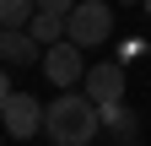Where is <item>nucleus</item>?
Here are the masks:
<instances>
[{
  "label": "nucleus",
  "instance_id": "obj_1",
  "mask_svg": "<svg viewBox=\"0 0 151 146\" xmlns=\"http://www.w3.org/2000/svg\"><path fill=\"white\" fill-rule=\"evenodd\" d=\"M97 130H103V108L86 92H60L49 103V114H43V135L54 146H86Z\"/></svg>",
  "mask_w": 151,
  "mask_h": 146
},
{
  "label": "nucleus",
  "instance_id": "obj_2",
  "mask_svg": "<svg viewBox=\"0 0 151 146\" xmlns=\"http://www.w3.org/2000/svg\"><path fill=\"white\" fill-rule=\"evenodd\" d=\"M65 38L76 49H97L113 38V6L108 0H76V11L65 16Z\"/></svg>",
  "mask_w": 151,
  "mask_h": 146
},
{
  "label": "nucleus",
  "instance_id": "obj_3",
  "mask_svg": "<svg viewBox=\"0 0 151 146\" xmlns=\"http://www.w3.org/2000/svg\"><path fill=\"white\" fill-rule=\"evenodd\" d=\"M43 114H49V108L38 103V98H27V92H11L6 103H0L6 135H16V141H32V135H43Z\"/></svg>",
  "mask_w": 151,
  "mask_h": 146
},
{
  "label": "nucleus",
  "instance_id": "obj_4",
  "mask_svg": "<svg viewBox=\"0 0 151 146\" xmlns=\"http://www.w3.org/2000/svg\"><path fill=\"white\" fill-rule=\"evenodd\" d=\"M43 76L54 87H76V81H86V60H81V49H76L70 38L65 43H49L43 49Z\"/></svg>",
  "mask_w": 151,
  "mask_h": 146
},
{
  "label": "nucleus",
  "instance_id": "obj_5",
  "mask_svg": "<svg viewBox=\"0 0 151 146\" xmlns=\"http://www.w3.org/2000/svg\"><path fill=\"white\" fill-rule=\"evenodd\" d=\"M86 98L108 108V103H124V65L119 60H103V65H86Z\"/></svg>",
  "mask_w": 151,
  "mask_h": 146
},
{
  "label": "nucleus",
  "instance_id": "obj_6",
  "mask_svg": "<svg viewBox=\"0 0 151 146\" xmlns=\"http://www.w3.org/2000/svg\"><path fill=\"white\" fill-rule=\"evenodd\" d=\"M0 60L6 65H32V60H43V49H38V38L27 27H6L0 33Z\"/></svg>",
  "mask_w": 151,
  "mask_h": 146
},
{
  "label": "nucleus",
  "instance_id": "obj_7",
  "mask_svg": "<svg viewBox=\"0 0 151 146\" xmlns=\"http://www.w3.org/2000/svg\"><path fill=\"white\" fill-rule=\"evenodd\" d=\"M103 130H108L113 141H135V130H140V119L129 114L124 103H108V108H103Z\"/></svg>",
  "mask_w": 151,
  "mask_h": 146
},
{
  "label": "nucleus",
  "instance_id": "obj_8",
  "mask_svg": "<svg viewBox=\"0 0 151 146\" xmlns=\"http://www.w3.org/2000/svg\"><path fill=\"white\" fill-rule=\"evenodd\" d=\"M27 33H32L38 43H60V33H65V16H60V11H38L32 22H27Z\"/></svg>",
  "mask_w": 151,
  "mask_h": 146
},
{
  "label": "nucleus",
  "instance_id": "obj_9",
  "mask_svg": "<svg viewBox=\"0 0 151 146\" xmlns=\"http://www.w3.org/2000/svg\"><path fill=\"white\" fill-rule=\"evenodd\" d=\"M38 16V0H0V27H27Z\"/></svg>",
  "mask_w": 151,
  "mask_h": 146
},
{
  "label": "nucleus",
  "instance_id": "obj_10",
  "mask_svg": "<svg viewBox=\"0 0 151 146\" xmlns=\"http://www.w3.org/2000/svg\"><path fill=\"white\" fill-rule=\"evenodd\" d=\"M38 11H60V16H70V11H76V0H38Z\"/></svg>",
  "mask_w": 151,
  "mask_h": 146
},
{
  "label": "nucleus",
  "instance_id": "obj_11",
  "mask_svg": "<svg viewBox=\"0 0 151 146\" xmlns=\"http://www.w3.org/2000/svg\"><path fill=\"white\" fill-rule=\"evenodd\" d=\"M6 98H11V76L0 70V103H6Z\"/></svg>",
  "mask_w": 151,
  "mask_h": 146
},
{
  "label": "nucleus",
  "instance_id": "obj_12",
  "mask_svg": "<svg viewBox=\"0 0 151 146\" xmlns=\"http://www.w3.org/2000/svg\"><path fill=\"white\" fill-rule=\"evenodd\" d=\"M119 6H146V0H119Z\"/></svg>",
  "mask_w": 151,
  "mask_h": 146
},
{
  "label": "nucleus",
  "instance_id": "obj_13",
  "mask_svg": "<svg viewBox=\"0 0 151 146\" xmlns=\"http://www.w3.org/2000/svg\"><path fill=\"white\" fill-rule=\"evenodd\" d=\"M146 16H151V0H146Z\"/></svg>",
  "mask_w": 151,
  "mask_h": 146
},
{
  "label": "nucleus",
  "instance_id": "obj_14",
  "mask_svg": "<svg viewBox=\"0 0 151 146\" xmlns=\"http://www.w3.org/2000/svg\"><path fill=\"white\" fill-rule=\"evenodd\" d=\"M0 33H6V27H0Z\"/></svg>",
  "mask_w": 151,
  "mask_h": 146
}]
</instances>
